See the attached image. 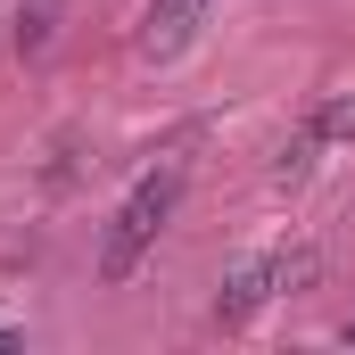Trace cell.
<instances>
[{"mask_svg":"<svg viewBox=\"0 0 355 355\" xmlns=\"http://www.w3.org/2000/svg\"><path fill=\"white\" fill-rule=\"evenodd\" d=\"M50 17H58V0H25V17H17V58H42V50H50Z\"/></svg>","mask_w":355,"mask_h":355,"instance_id":"5","label":"cell"},{"mask_svg":"<svg viewBox=\"0 0 355 355\" xmlns=\"http://www.w3.org/2000/svg\"><path fill=\"white\" fill-rule=\"evenodd\" d=\"M0 347H25V331H17V322H0Z\"/></svg>","mask_w":355,"mask_h":355,"instance_id":"6","label":"cell"},{"mask_svg":"<svg viewBox=\"0 0 355 355\" xmlns=\"http://www.w3.org/2000/svg\"><path fill=\"white\" fill-rule=\"evenodd\" d=\"M339 339H347V347H355V314H347V322H339Z\"/></svg>","mask_w":355,"mask_h":355,"instance_id":"7","label":"cell"},{"mask_svg":"<svg viewBox=\"0 0 355 355\" xmlns=\"http://www.w3.org/2000/svg\"><path fill=\"white\" fill-rule=\"evenodd\" d=\"M331 141H355V91H322L306 116H297V132L281 141V157H272V182L281 190H297V182L322 166V149Z\"/></svg>","mask_w":355,"mask_h":355,"instance_id":"3","label":"cell"},{"mask_svg":"<svg viewBox=\"0 0 355 355\" xmlns=\"http://www.w3.org/2000/svg\"><path fill=\"white\" fill-rule=\"evenodd\" d=\"M215 0H149L141 8V58H182L198 33H207Z\"/></svg>","mask_w":355,"mask_h":355,"instance_id":"4","label":"cell"},{"mask_svg":"<svg viewBox=\"0 0 355 355\" xmlns=\"http://www.w3.org/2000/svg\"><path fill=\"white\" fill-rule=\"evenodd\" d=\"M182 157H166V166H149V174L124 190V207H116V223L99 232V281L107 289H124L132 272L149 265V248L166 240V223H174V207H182Z\"/></svg>","mask_w":355,"mask_h":355,"instance_id":"1","label":"cell"},{"mask_svg":"<svg viewBox=\"0 0 355 355\" xmlns=\"http://www.w3.org/2000/svg\"><path fill=\"white\" fill-rule=\"evenodd\" d=\"M314 272H322V257H314L306 240H297V248H265V257H248V265H240L232 281H223V289H215V322H223V331H240V322H257V314H265L272 297H289V289H306Z\"/></svg>","mask_w":355,"mask_h":355,"instance_id":"2","label":"cell"}]
</instances>
